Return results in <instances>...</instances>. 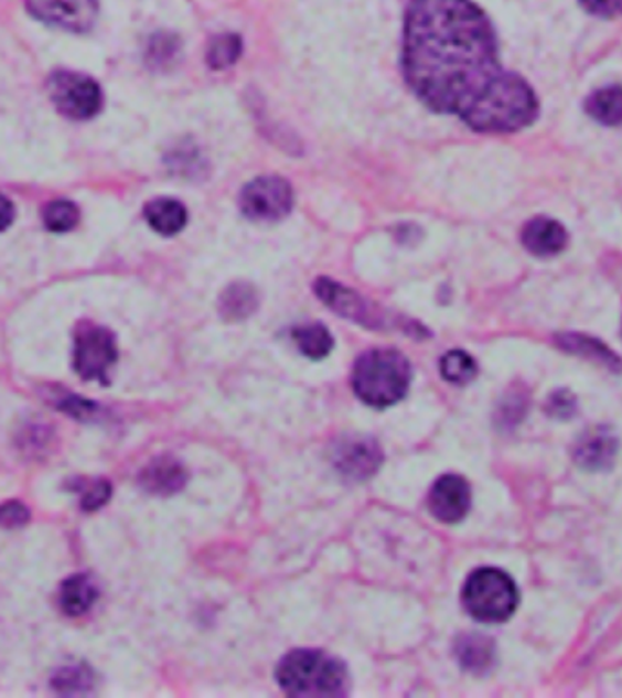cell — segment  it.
Masks as SVG:
<instances>
[{
  "label": "cell",
  "instance_id": "11",
  "mask_svg": "<svg viewBox=\"0 0 622 698\" xmlns=\"http://www.w3.org/2000/svg\"><path fill=\"white\" fill-rule=\"evenodd\" d=\"M472 504V492L468 482L459 475H444L431 487L428 506L437 520L455 524L467 517Z\"/></svg>",
  "mask_w": 622,
  "mask_h": 698
},
{
  "label": "cell",
  "instance_id": "20",
  "mask_svg": "<svg viewBox=\"0 0 622 698\" xmlns=\"http://www.w3.org/2000/svg\"><path fill=\"white\" fill-rule=\"evenodd\" d=\"M587 114L604 126L622 125V86L597 89L587 100Z\"/></svg>",
  "mask_w": 622,
  "mask_h": 698
},
{
  "label": "cell",
  "instance_id": "29",
  "mask_svg": "<svg viewBox=\"0 0 622 698\" xmlns=\"http://www.w3.org/2000/svg\"><path fill=\"white\" fill-rule=\"evenodd\" d=\"M30 523V509L22 502L8 501L0 504V528L17 529Z\"/></svg>",
  "mask_w": 622,
  "mask_h": 698
},
{
  "label": "cell",
  "instance_id": "28",
  "mask_svg": "<svg viewBox=\"0 0 622 698\" xmlns=\"http://www.w3.org/2000/svg\"><path fill=\"white\" fill-rule=\"evenodd\" d=\"M53 404L58 411L73 417L81 422H89V420L99 419L103 414V408L99 404L92 402V400L83 399L78 395L72 394V391H64V394H53Z\"/></svg>",
  "mask_w": 622,
  "mask_h": 698
},
{
  "label": "cell",
  "instance_id": "33",
  "mask_svg": "<svg viewBox=\"0 0 622 698\" xmlns=\"http://www.w3.org/2000/svg\"><path fill=\"white\" fill-rule=\"evenodd\" d=\"M13 218H15L13 204H11L10 198L4 197V195L0 193V232L10 228Z\"/></svg>",
  "mask_w": 622,
  "mask_h": 698
},
{
  "label": "cell",
  "instance_id": "8",
  "mask_svg": "<svg viewBox=\"0 0 622 698\" xmlns=\"http://www.w3.org/2000/svg\"><path fill=\"white\" fill-rule=\"evenodd\" d=\"M315 293L330 310L347 321L357 322L372 330H386L389 326H399V321L389 319L386 311L377 305L369 304L368 300L358 296L357 291L350 290L346 286L339 284L335 280L321 277L315 282Z\"/></svg>",
  "mask_w": 622,
  "mask_h": 698
},
{
  "label": "cell",
  "instance_id": "12",
  "mask_svg": "<svg viewBox=\"0 0 622 698\" xmlns=\"http://www.w3.org/2000/svg\"><path fill=\"white\" fill-rule=\"evenodd\" d=\"M618 437L604 426L590 428L587 433L581 434L577 440L573 457L577 464L585 470L601 471L608 470L613 464V459L618 455Z\"/></svg>",
  "mask_w": 622,
  "mask_h": 698
},
{
  "label": "cell",
  "instance_id": "6",
  "mask_svg": "<svg viewBox=\"0 0 622 698\" xmlns=\"http://www.w3.org/2000/svg\"><path fill=\"white\" fill-rule=\"evenodd\" d=\"M47 94L58 114L68 119H94L103 109V92L99 84L81 73H53L47 80Z\"/></svg>",
  "mask_w": 622,
  "mask_h": 698
},
{
  "label": "cell",
  "instance_id": "7",
  "mask_svg": "<svg viewBox=\"0 0 622 698\" xmlns=\"http://www.w3.org/2000/svg\"><path fill=\"white\" fill-rule=\"evenodd\" d=\"M239 206L244 217L254 223H277L291 212L293 190L280 176H259L243 187Z\"/></svg>",
  "mask_w": 622,
  "mask_h": 698
},
{
  "label": "cell",
  "instance_id": "23",
  "mask_svg": "<svg viewBox=\"0 0 622 698\" xmlns=\"http://www.w3.org/2000/svg\"><path fill=\"white\" fill-rule=\"evenodd\" d=\"M240 53H243L240 36L235 35V33H223V35L215 36L207 46V66L215 72L228 69L229 66H234L239 61Z\"/></svg>",
  "mask_w": 622,
  "mask_h": 698
},
{
  "label": "cell",
  "instance_id": "10",
  "mask_svg": "<svg viewBox=\"0 0 622 698\" xmlns=\"http://www.w3.org/2000/svg\"><path fill=\"white\" fill-rule=\"evenodd\" d=\"M383 451L375 440L346 437L333 450V465L350 481H366L383 464Z\"/></svg>",
  "mask_w": 622,
  "mask_h": 698
},
{
  "label": "cell",
  "instance_id": "16",
  "mask_svg": "<svg viewBox=\"0 0 622 698\" xmlns=\"http://www.w3.org/2000/svg\"><path fill=\"white\" fill-rule=\"evenodd\" d=\"M146 223L162 237H173L186 228L187 212L182 202L175 198H156L144 207Z\"/></svg>",
  "mask_w": 622,
  "mask_h": 698
},
{
  "label": "cell",
  "instance_id": "18",
  "mask_svg": "<svg viewBox=\"0 0 622 698\" xmlns=\"http://www.w3.org/2000/svg\"><path fill=\"white\" fill-rule=\"evenodd\" d=\"M259 308V293L249 282H234L218 299V311L224 321H246Z\"/></svg>",
  "mask_w": 622,
  "mask_h": 698
},
{
  "label": "cell",
  "instance_id": "5",
  "mask_svg": "<svg viewBox=\"0 0 622 698\" xmlns=\"http://www.w3.org/2000/svg\"><path fill=\"white\" fill-rule=\"evenodd\" d=\"M114 333L95 324H81L73 339V367L84 380L109 383V369L117 363Z\"/></svg>",
  "mask_w": 622,
  "mask_h": 698
},
{
  "label": "cell",
  "instance_id": "9",
  "mask_svg": "<svg viewBox=\"0 0 622 698\" xmlns=\"http://www.w3.org/2000/svg\"><path fill=\"white\" fill-rule=\"evenodd\" d=\"M35 19L66 32H88L99 17L97 0H26Z\"/></svg>",
  "mask_w": 622,
  "mask_h": 698
},
{
  "label": "cell",
  "instance_id": "32",
  "mask_svg": "<svg viewBox=\"0 0 622 698\" xmlns=\"http://www.w3.org/2000/svg\"><path fill=\"white\" fill-rule=\"evenodd\" d=\"M582 10L601 19L622 17V0H581Z\"/></svg>",
  "mask_w": 622,
  "mask_h": 698
},
{
  "label": "cell",
  "instance_id": "21",
  "mask_svg": "<svg viewBox=\"0 0 622 698\" xmlns=\"http://www.w3.org/2000/svg\"><path fill=\"white\" fill-rule=\"evenodd\" d=\"M95 686V675L86 664L58 667L52 678V688L58 695H88Z\"/></svg>",
  "mask_w": 622,
  "mask_h": 698
},
{
  "label": "cell",
  "instance_id": "17",
  "mask_svg": "<svg viewBox=\"0 0 622 698\" xmlns=\"http://www.w3.org/2000/svg\"><path fill=\"white\" fill-rule=\"evenodd\" d=\"M455 657L467 672L486 673L493 666L495 644L487 636L467 633L457 638Z\"/></svg>",
  "mask_w": 622,
  "mask_h": 698
},
{
  "label": "cell",
  "instance_id": "31",
  "mask_svg": "<svg viewBox=\"0 0 622 698\" xmlns=\"http://www.w3.org/2000/svg\"><path fill=\"white\" fill-rule=\"evenodd\" d=\"M576 409V399L570 391H555L548 400V414L555 419H570Z\"/></svg>",
  "mask_w": 622,
  "mask_h": 698
},
{
  "label": "cell",
  "instance_id": "19",
  "mask_svg": "<svg viewBox=\"0 0 622 698\" xmlns=\"http://www.w3.org/2000/svg\"><path fill=\"white\" fill-rule=\"evenodd\" d=\"M555 342L559 344L565 352L576 353L579 357L590 358L597 364L610 367V369H621L622 363L615 353L610 352L602 342L596 341L588 335H579V333H562L557 335Z\"/></svg>",
  "mask_w": 622,
  "mask_h": 698
},
{
  "label": "cell",
  "instance_id": "14",
  "mask_svg": "<svg viewBox=\"0 0 622 698\" xmlns=\"http://www.w3.org/2000/svg\"><path fill=\"white\" fill-rule=\"evenodd\" d=\"M186 470L172 457H159L146 465L139 476V484L151 495H173L186 484Z\"/></svg>",
  "mask_w": 622,
  "mask_h": 698
},
{
  "label": "cell",
  "instance_id": "25",
  "mask_svg": "<svg viewBox=\"0 0 622 698\" xmlns=\"http://www.w3.org/2000/svg\"><path fill=\"white\" fill-rule=\"evenodd\" d=\"M442 377L447 378L448 383L462 384L472 383L475 375H478V364L473 361L467 352L462 350H453L448 352L441 361Z\"/></svg>",
  "mask_w": 622,
  "mask_h": 698
},
{
  "label": "cell",
  "instance_id": "1",
  "mask_svg": "<svg viewBox=\"0 0 622 698\" xmlns=\"http://www.w3.org/2000/svg\"><path fill=\"white\" fill-rule=\"evenodd\" d=\"M403 69L420 103L481 133H514L539 115L534 89L498 61L492 22L472 0H411Z\"/></svg>",
  "mask_w": 622,
  "mask_h": 698
},
{
  "label": "cell",
  "instance_id": "30",
  "mask_svg": "<svg viewBox=\"0 0 622 698\" xmlns=\"http://www.w3.org/2000/svg\"><path fill=\"white\" fill-rule=\"evenodd\" d=\"M176 50H179V42L173 36L159 35L150 44L148 58L156 66H167L170 61H175Z\"/></svg>",
  "mask_w": 622,
  "mask_h": 698
},
{
  "label": "cell",
  "instance_id": "27",
  "mask_svg": "<svg viewBox=\"0 0 622 698\" xmlns=\"http://www.w3.org/2000/svg\"><path fill=\"white\" fill-rule=\"evenodd\" d=\"M78 218H81L78 207L69 201L50 202L42 212L44 226L53 233L72 232L77 226Z\"/></svg>",
  "mask_w": 622,
  "mask_h": 698
},
{
  "label": "cell",
  "instance_id": "26",
  "mask_svg": "<svg viewBox=\"0 0 622 698\" xmlns=\"http://www.w3.org/2000/svg\"><path fill=\"white\" fill-rule=\"evenodd\" d=\"M168 164L172 168L176 175L186 176V179H197L199 175L206 173V161H204L201 151L193 144H182L170 153Z\"/></svg>",
  "mask_w": 622,
  "mask_h": 698
},
{
  "label": "cell",
  "instance_id": "24",
  "mask_svg": "<svg viewBox=\"0 0 622 698\" xmlns=\"http://www.w3.org/2000/svg\"><path fill=\"white\" fill-rule=\"evenodd\" d=\"M69 490L77 493L84 512H97L111 497V484L106 479H73Z\"/></svg>",
  "mask_w": 622,
  "mask_h": 698
},
{
  "label": "cell",
  "instance_id": "15",
  "mask_svg": "<svg viewBox=\"0 0 622 698\" xmlns=\"http://www.w3.org/2000/svg\"><path fill=\"white\" fill-rule=\"evenodd\" d=\"M99 599V588L88 574H73L58 588V608L64 615L83 616Z\"/></svg>",
  "mask_w": 622,
  "mask_h": 698
},
{
  "label": "cell",
  "instance_id": "13",
  "mask_svg": "<svg viewBox=\"0 0 622 698\" xmlns=\"http://www.w3.org/2000/svg\"><path fill=\"white\" fill-rule=\"evenodd\" d=\"M521 243L529 254L540 259L559 255L568 244V232L554 218L535 217L526 223L521 233Z\"/></svg>",
  "mask_w": 622,
  "mask_h": 698
},
{
  "label": "cell",
  "instance_id": "2",
  "mask_svg": "<svg viewBox=\"0 0 622 698\" xmlns=\"http://www.w3.org/2000/svg\"><path fill=\"white\" fill-rule=\"evenodd\" d=\"M277 683L290 697H343L347 672L339 658L319 649H296L277 666Z\"/></svg>",
  "mask_w": 622,
  "mask_h": 698
},
{
  "label": "cell",
  "instance_id": "4",
  "mask_svg": "<svg viewBox=\"0 0 622 698\" xmlns=\"http://www.w3.org/2000/svg\"><path fill=\"white\" fill-rule=\"evenodd\" d=\"M518 593L514 580L495 568H481L468 577L462 604L479 622L498 624L517 610Z\"/></svg>",
  "mask_w": 622,
  "mask_h": 698
},
{
  "label": "cell",
  "instance_id": "22",
  "mask_svg": "<svg viewBox=\"0 0 622 698\" xmlns=\"http://www.w3.org/2000/svg\"><path fill=\"white\" fill-rule=\"evenodd\" d=\"M293 341L301 350L302 355L315 358V361L328 357L333 350L332 335L322 324H307V326L297 327L293 332Z\"/></svg>",
  "mask_w": 622,
  "mask_h": 698
},
{
  "label": "cell",
  "instance_id": "3",
  "mask_svg": "<svg viewBox=\"0 0 622 698\" xmlns=\"http://www.w3.org/2000/svg\"><path fill=\"white\" fill-rule=\"evenodd\" d=\"M410 363L395 350H372L353 366V391L374 408L399 402L410 388Z\"/></svg>",
  "mask_w": 622,
  "mask_h": 698
}]
</instances>
